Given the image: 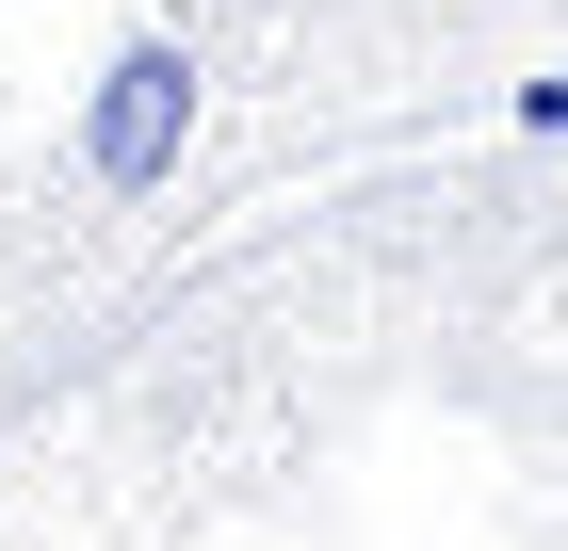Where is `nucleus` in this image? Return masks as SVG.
I'll list each match as a JSON object with an SVG mask.
<instances>
[{
  "label": "nucleus",
  "instance_id": "1",
  "mask_svg": "<svg viewBox=\"0 0 568 551\" xmlns=\"http://www.w3.org/2000/svg\"><path fill=\"white\" fill-rule=\"evenodd\" d=\"M406 49H487V33H536V17H568V0H390Z\"/></svg>",
  "mask_w": 568,
  "mask_h": 551
}]
</instances>
